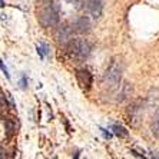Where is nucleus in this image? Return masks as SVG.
<instances>
[{"label": "nucleus", "mask_w": 159, "mask_h": 159, "mask_svg": "<svg viewBox=\"0 0 159 159\" xmlns=\"http://www.w3.org/2000/svg\"><path fill=\"white\" fill-rule=\"evenodd\" d=\"M37 20L43 27H53L60 20V6L55 2H43L37 7Z\"/></svg>", "instance_id": "f257e3e1"}, {"label": "nucleus", "mask_w": 159, "mask_h": 159, "mask_svg": "<svg viewBox=\"0 0 159 159\" xmlns=\"http://www.w3.org/2000/svg\"><path fill=\"white\" fill-rule=\"evenodd\" d=\"M66 46H67V53L70 55L72 59L76 60L88 59L90 52H92V44L88 40H85V39H73L72 37L70 42Z\"/></svg>", "instance_id": "f03ea898"}, {"label": "nucleus", "mask_w": 159, "mask_h": 159, "mask_svg": "<svg viewBox=\"0 0 159 159\" xmlns=\"http://www.w3.org/2000/svg\"><path fill=\"white\" fill-rule=\"evenodd\" d=\"M120 78H122V66L120 63L118 62H112L111 66L107 67V70L105 72L103 80L109 88H116L120 82Z\"/></svg>", "instance_id": "7ed1b4c3"}, {"label": "nucleus", "mask_w": 159, "mask_h": 159, "mask_svg": "<svg viewBox=\"0 0 159 159\" xmlns=\"http://www.w3.org/2000/svg\"><path fill=\"white\" fill-rule=\"evenodd\" d=\"M83 7L90 13L93 19H99L102 11H103V0H85L83 2Z\"/></svg>", "instance_id": "20e7f679"}, {"label": "nucleus", "mask_w": 159, "mask_h": 159, "mask_svg": "<svg viewBox=\"0 0 159 159\" xmlns=\"http://www.w3.org/2000/svg\"><path fill=\"white\" fill-rule=\"evenodd\" d=\"M72 30L76 32V33H89L90 32V20H89L88 16H79L73 20L72 23Z\"/></svg>", "instance_id": "39448f33"}, {"label": "nucleus", "mask_w": 159, "mask_h": 159, "mask_svg": "<svg viewBox=\"0 0 159 159\" xmlns=\"http://www.w3.org/2000/svg\"><path fill=\"white\" fill-rule=\"evenodd\" d=\"M55 36H56V40L59 42V43L66 46L70 42L72 37H73V30H72V27L67 26V25H62V26L57 27Z\"/></svg>", "instance_id": "423d86ee"}, {"label": "nucleus", "mask_w": 159, "mask_h": 159, "mask_svg": "<svg viewBox=\"0 0 159 159\" xmlns=\"http://www.w3.org/2000/svg\"><path fill=\"white\" fill-rule=\"evenodd\" d=\"M76 79H78L79 85L83 89H90L93 78H92V73H90L88 69H78V70H76Z\"/></svg>", "instance_id": "0eeeda50"}, {"label": "nucleus", "mask_w": 159, "mask_h": 159, "mask_svg": "<svg viewBox=\"0 0 159 159\" xmlns=\"http://www.w3.org/2000/svg\"><path fill=\"white\" fill-rule=\"evenodd\" d=\"M3 123H4V130H6V138L10 141L16 133V123L13 118L9 115H3Z\"/></svg>", "instance_id": "6e6552de"}, {"label": "nucleus", "mask_w": 159, "mask_h": 159, "mask_svg": "<svg viewBox=\"0 0 159 159\" xmlns=\"http://www.w3.org/2000/svg\"><path fill=\"white\" fill-rule=\"evenodd\" d=\"M130 93H132V86H130L129 83L122 85L120 92H119V96H120V98H118V100H119V102H123L125 99H128V98L130 96Z\"/></svg>", "instance_id": "1a4fd4ad"}, {"label": "nucleus", "mask_w": 159, "mask_h": 159, "mask_svg": "<svg viewBox=\"0 0 159 159\" xmlns=\"http://www.w3.org/2000/svg\"><path fill=\"white\" fill-rule=\"evenodd\" d=\"M112 130H113V133H115L116 136H120V138H125V136H128V130L123 128V126H120V125H112V128H111Z\"/></svg>", "instance_id": "9d476101"}, {"label": "nucleus", "mask_w": 159, "mask_h": 159, "mask_svg": "<svg viewBox=\"0 0 159 159\" xmlns=\"http://www.w3.org/2000/svg\"><path fill=\"white\" fill-rule=\"evenodd\" d=\"M152 132H153L155 138H158V112L155 113V119H153V125H152Z\"/></svg>", "instance_id": "9b49d317"}, {"label": "nucleus", "mask_w": 159, "mask_h": 159, "mask_svg": "<svg viewBox=\"0 0 159 159\" xmlns=\"http://www.w3.org/2000/svg\"><path fill=\"white\" fill-rule=\"evenodd\" d=\"M0 69H2V72L4 73V76L7 79H10V73H9V70H7V66L3 63V60H0Z\"/></svg>", "instance_id": "f8f14e48"}, {"label": "nucleus", "mask_w": 159, "mask_h": 159, "mask_svg": "<svg viewBox=\"0 0 159 159\" xmlns=\"http://www.w3.org/2000/svg\"><path fill=\"white\" fill-rule=\"evenodd\" d=\"M19 83H20V88H22V89H26L27 88V78H26V75H22V78H20Z\"/></svg>", "instance_id": "ddd939ff"}, {"label": "nucleus", "mask_w": 159, "mask_h": 159, "mask_svg": "<svg viewBox=\"0 0 159 159\" xmlns=\"http://www.w3.org/2000/svg\"><path fill=\"white\" fill-rule=\"evenodd\" d=\"M66 2L70 4H75L76 7H80V4L83 3V0H66Z\"/></svg>", "instance_id": "4468645a"}, {"label": "nucleus", "mask_w": 159, "mask_h": 159, "mask_svg": "<svg viewBox=\"0 0 159 159\" xmlns=\"http://www.w3.org/2000/svg\"><path fill=\"white\" fill-rule=\"evenodd\" d=\"M100 130H102V133H103V136L106 138V139H111V138H112V132H109V130L103 129V128H100Z\"/></svg>", "instance_id": "2eb2a0df"}, {"label": "nucleus", "mask_w": 159, "mask_h": 159, "mask_svg": "<svg viewBox=\"0 0 159 159\" xmlns=\"http://www.w3.org/2000/svg\"><path fill=\"white\" fill-rule=\"evenodd\" d=\"M39 46H40V48H42V50H43L44 56L48 55V53H49V46H48V44H46V43H40V44H39Z\"/></svg>", "instance_id": "dca6fc26"}, {"label": "nucleus", "mask_w": 159, "mask_h": 159, "mask_svg": "<svg viewBox=\"0 0 159 159\" xmlns=\"http://www.w3.org/2000/svg\"><path fill=\"white\" fill-rule=\"evenodd\" d=\"M36 50H37V55H39V57H40V59H44V53H43V50H42L40 46H37Z\"/></svg>", "instance_id": "f3484780"}, {"label": "nucleus", "mask_w": 159, "mask_h": 159, "mask_svg": "<svg viewBox=\"0 0 159 159\" xmlns=\"http://www.w3.org/2000/svg\"><path fill=\"white\" fill-rule=\"evenodd\" d=\"M0 7H4V0H0Z\"/></svg>", "instance_id": "a211bd4d"}]
</instances>
